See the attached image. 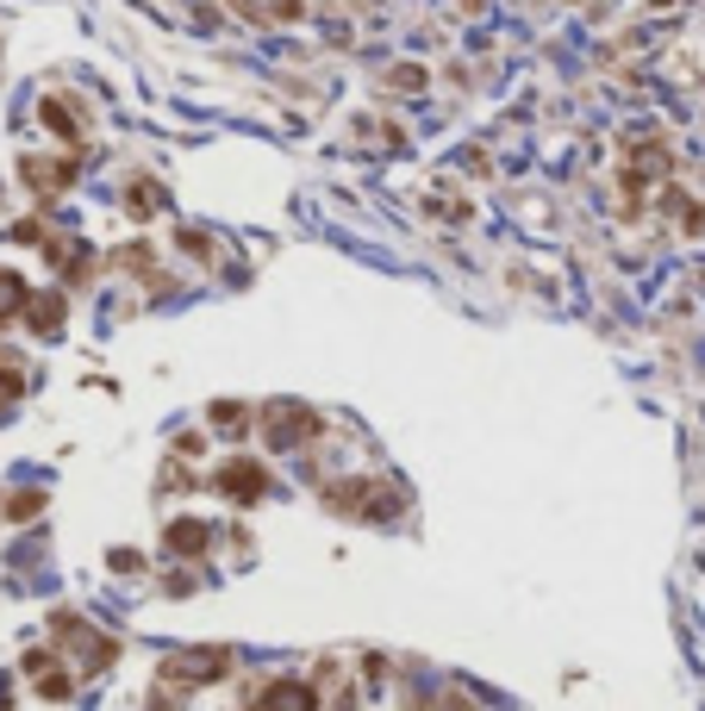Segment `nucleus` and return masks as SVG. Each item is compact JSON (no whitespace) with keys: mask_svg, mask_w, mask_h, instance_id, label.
Wrapping results in <instances>:
<instances>
[{"mask_svg":"<svg viewBox=\"0 0 705 711\" xmlns=\"http://www.w3.org/2000/svg\"><path fill=\"white\" fill-rule=\"evenodd\" d=\"M131 212H163V188H156V181H151V188H144V181H138V188H131Z\"/></svg>","mask_w":705,"mask_h":711,"instance_id":"9","label":"nucleus"},{"mask_svg":"<svg viewBox=\"0 0 705 711\" xmlns=\"http://www.w3.org/2000/svg\"><path fill=\"white\" fill-rule=\"evenodd\" d=\"M76 176V169H69V163H38V156H31L26 163V181H38V188H63V181Z\"/></svg>","mask_w":705,"mask_h":711,"instance_id":"7","label":"nucleus"},{"mask_svg":"<svg viewBox=\"0 0 705 711\" xmlns=\"http://www.w3.org/2000/svg\"><path fill=\"white\" fill-rule=\"evenodd\" d=\"M169 550H176V556H201L206 550V525H194V518L169 525Z\"/></svg>","mask_w":705,"mask_h":711,"instance_id":"5","label":"nucleus"},{"mask_svg":"<svg viewBox=\"0 0 705 711\" xmlns=\"http://www.w3.org/2000/svg\"><path fill=\"white\" fill-rule=\"evenodd\" d=\"M319 431V418L306 406H294V400H281V406H269V443L275 450H300V437Z\"/></svg>","mask_w":705,"mask_h":711,"instance_id":"2","label":"nucleus"},{"mask_svg":"<svg viewBox=\"0 0 705 711\" xmlns=\"http://www.w3.org/2000/svg\"><path fill=\"white\" fill-rule=\"evenodd\" d=\"M226 661H231L226 649H206V656H176L163 674H169V681H219V674H226Z\"/></svg>","mask_w":705,"mask_h":711,"instance_id":"3","label":"nucleus"},{"mask_svg":"<svg viewBox=\"0 0 705 711\" xmlns=\"http://www.w3.org/2000/svg\"><path fill=\"white\" fill-rule=\"evenodd\" d=\"M213 487H219L226 500H238V506H256V500L269 493V475H262L251 456H231L226 468H219V481H213Z\"/></svg>","mask_w":705,"mask_h":711,"instance_id":"1","label":"nucleus"},{"mask_svg":"<svg viewBox=\"0 0 705 711\" xmlns=\"http://www.w3.org/2000/svg\"><path fill=\"white\" fill-rule=\"evenodd\" d=\"M44 506V500H38V493H20V500H13V518H31V512Z\"/></svg>","mask_w":705,"mask_h":711,"instance_id":"12","label":"nucleus"},{"mask_svg":"<svg viewBox=\"0 0 705 711\" xmlns=\"http://www.w3.org/2000/svg\"><path fill=\"white\" fill-rule=\"evenodd\" d=\"M31 325H38V331H56V325H63V300H56V294L31 300Z\"/></svg>","mask_w":705,"mask_h":711,"instance_id":"8","label":"nucleus"},{"mask_svg":"<svg viewBox=\"0 0 705 711\" xmlns=\"http://www.w3.org/2000/svg\"><path fill=\"white\" fill-rule=\"evenodd\" d=\"M20 393H26V382H20V375H13V369H0V406H13V400H20Z\"/></svg>","mask_w":705,"mask_h":711,"instance_id":"11","label":"nucleus"},{"mask_svg":"<svg viewBox=\"0 0 705 711\" xmlns=\"http://www.w3.org/2000/svg\"><path fill=\"white\" fill-rule=\"evenodd\" d=\"M256 711H312V693H306L300 681H281L275 693H269V699L256 706Z\"/></svg>","mask_w":705,"mask_h":711,"instance_id":"4","label":"nucleus"},{"mask_svg":"<svg viewBox=\"0 0 705 711\" xmlns=\"http://www.w3.org/2000/svg\"><path fill=\"white\" fill-rule=\"evenodd\" d=\"M31 294H26V281L13 275V269H0V319H13V312H26Z\"/></svg>","mask_w":705,"mask_h":711,"instance_id":"6","label":"nucleus"},{"mask_svg":"<svg viewBox=\"0 0 705 711\" xmlns=\"http://www.w3.org/2000/svg\"><path fill=\"white\" fill-rule=\"evenodd\" d=\"M176 244H181L188 256H213V237H206V231H181Z\"/></svg>","mask_w":705,"mask_h":711,"instance_id":"10","label":"nucleus"}]
</instances>
